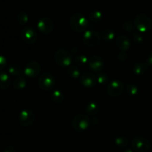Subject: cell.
I'll return each mask as SVG.
<instances>
[{
    "instance_id": "obj_27",
    "label": "cell",
    "mask_w": 152,
    "mask_h": 152,
    "mask_svg": "<svg viewBox=\"0 0 152 152\" xmlns=\"http://www.w3.org/2000/svg\"><path fill=\"white\" fill-rule=\"evenodd\" d=\"M126 90L129 96H135L138 93L137 86H135L134 84H132V83H129L126 86Z\"/></svg>"
},
{
    "instance_id": "obj_13",
    "label": "cell",
    "mask_w": 152,
    "mask_h": 152,
    "mask_svg": "<svg viewBox=\"0 0 152 152\" xmlns=\"http://www.w3.org/2000/svg\"><path fill=\"white\" fill-rule=\"evenodd\" d=\"M80 83L84 87L91 88L96 85V77L91 72H84L80 77Z\"/></svg>"
},
{
    "instance_id": "obj_24",
    "label": "cell",
    "mask_w": 152,
    "mask_h": 152,
    "mask_svg": "<svg viewBox=\"0 0 152 152\" xmlns=\"http://www.w3.org/2000/svg\"><path fill=\"white\" fill-rule=\"evenodd\" d=\"M68 74L69 75V77L74 79H77L79 77H81L80 69H79L78 66H77V65L70 66L68 70Z\"/></svg>"
},
{
    "instance_id": "obj_9",
    "label": "cell",
    "mask_w": 152,
    "mask_h": 152,
    "mask_svg": "<svg viewBox=\"0 0 152 152\" xmlns=\"http://www.w3.org/2000/svg\"><path fill=\"white\" fill-rule=\"evenodd\" d=\"M35 120V114L31 109H25L21 111L19 116V122L21 126L28 127L31 126Z\"/></svg>"
},
{
    "instance_id": "obj_31",
    "label": "cell",
    "mask_w": 152,
    "mask_h": 152,
    "mask_svg": "<svg viewBox=\"0 0 152 152\" xmlns=\"http://www.w3.org/2000/svg\"><path fill=\"white\" fill-rule=\"evenodd\" d=\"M133 39L136 43H140L143 40V37H142L141 34L135 33V34H133Z\"/></svg>"
},
{
    "instance_id": "obj_22",
    "label": "cell",
    "mask_w": 152,
    "mask_h": 152,
    "mask_svg": "<svg viewBox=\"0 0 152 152\" xmlns=\"http://www.w3.org/2000/svg\"><path fill=\"white\" fill-rule=\"evenodd\" d=\"M51 99L53 102L56 104H59L63 102L64 100V95L60 91L55 90L51 94Z\"/></svg>"
},
{
    "instance_id": "obj_3",
    "label": "cell",
    "mask_w": 152,
    "mask_h": 152,
    "mask_svg": "<svg viewBox=\"0 0 152 152\" xmlns=\"http://www.w3.org/2000/svg\"><path fill=\"white\" fill-rule=\"evenodd\" d=\"M53 58L56 63L61 67L70 66L72 62L71 54L68 50L64 49H59L56 50L53 55Z\"/></svg>"
},
{
    "instance_id": "obj_12",
    "label": "cell",
    "mask_w": 152,
    "mask_h": 152,
    "mask_svg": "<svg viewBox=\"0 0 152 152\" xmlns=\"http://www.w3.org/2000/svg\"><path fill=\"white\" fill-rule=\"evenodd\" d=\"M37 28L41 33L44 34H48L52 32L53 29V21L48 17H43L39 20Z\"/></svg>"
},
{
    "instance_id": "obj_36",
    "label": "cell",
    "mask_w": 152,
    "mask_h": 152,
    "mask_svg": "<svg viewBox=\"0 0 152 152\" xmlns=\"http://www.w3.org/2000/svg\"><path fill=\"white\" fill-rule=\"evenodd\" d=\"M123 152H133V151H132V149H126V150H125Z\"/></svg>"
},
{
    "instance_id": "obj_21",
    "label": "cell",
    "mask_w": 152,
    "mask_h": 152,
    "mask_svg": "<svg viewBox=\"0 0 152 152\" xmlns=\"http://www.w3.org/2000/svg\"><path fill=\"white\" fill-rule=\"evenodd\" d=\"M102 12L99 10H93L89 13V19L92 22H99L102 20Z\"/></svg>"
},
{
    "instance_id": "obj_25",
    "label": "cell",
    "mask_w": 152,
    "mask_h": 152,
    "mask_svg": "<svg viewBox=\"0 0 152 152\" xmlns=\"http://www.w3.org/2000/svg\"><path fill=\"white\" fill-rule=\"evenodd\" d=\"M116 145L120 148H123L127 147V145H129V139L126 137H119L116 139L115 140Z\"/></svg>"
},
{
    "instance_id": "obj_6",
    "label": "cell",
    "mask_w": 152,
    "mask_h": 152,
    "mask_svg": "<svg viewBox=\"0 0 152 152\" xmlns=\"http://www.w3.org/2000/svg\"><path fill=\"white\" fill-rule=\"evenodd\" d=\"M132 149L136 152H147L150 149L151 144L146 138L138 136L132 140Z\"/></svg>"
},
{
    "instance_id": "obj_15",
    "label": "cell",
    "mask_w": 152,
    "mask_h": 152,
    "mask_svg": "<svg viewBox=\"0 0 152 152\" xmlns=\"http://www.w3.org/2000/svg\"><path fill=\"white\" fill-rule=\"evenodd\" d=\"M130 40L126 36L120 35L116 40V45L122 51H126L130 48Z\"/></svg>"
},
{
    "instance_id": "obj_30",
    "label": "cell",
    "mask_w": 152,
    "mask_h": 152,
    "mask_svg": "<svg viewBox=\"0 0 152 152\" xmlns=\"http://www.w3.org/2000/svg\"><path fill=\"white\" fill-rule=\"evenodd\" d=\"M123 29L129 31V32H131V31H132L134 29V24L132 23V21H126V22H125L123 24Z\"/></svg>"
},
{
    "instance_id": "obj_28",
    "label": "cell",
    "mask_w": 152,
    "mask_h": 152,
    "mask_svg": "<svg viewBox=\"0 0 152 152\" xmlns=\"http://www.w3.org/2000/svg\"><path fill=\"white\" fill-rule=\"evenodd\" d=\"M17 21L21 25H24L28 22V16L25 11H20L17 14Z\"/></svg>"
},
{
    "instance_id": "obj_11",
    "label": "cell",
    "mask_w": 152,
    "mask_h": 152,
    "mask_svg": "<svg viewBox=\"0 0 152 152\" xmlns=\"http://www.w3.org/2000/svg\"><path fill=\"white\" fill-rule=\"evenodd\" d=\"M21 36L25 43L28 45H33L37 42V35L35 30L31 27H25L22 30Z\"/></svg>"
},
{
    "instance_id": "obj_5",
    "label": "cell",
    "mask_w": 152,
    "mask_h": 152,
    "mask_svg": "<svg viewBox=\"0 0 152 152\" xmlns=\"http://www.w3.org/2000/svg\"><path fill=\"white\" fill-rule=\"evenodd\" d=\"M38 85L42 90L51 91L55 86L54 77L49 72L42 73L39 77Z\"/></svg>"
},
{
    "instance_id": "obj_7",
    "label": "cell",
    "mask_w": 152,
    "mask_h": 152,
    "mask_svg": "<svg viewBox=\"0 0 152 152\" xmlns=\"http://www.w3.org/2000/svg\"><path fill=\"white\" fill-rule=\"evenodd\" d=\"M101 36L97 31L89 30L85 32L83 37V41L88 47H94L99 44Z\"/></svg>"
},
{
    "instance_id": "obj_4",
    "label": "cell",
    "mask_w": 152,
    "mask_h": 152,
    "mask_svg": "<svg viewBox=\"0 0 152 152\" xmlns=\"http://www.w3.org/2000/svg\"><path fill=\"white\" fill-rule=\"evenodd\" d=\"M91 124V120L86 114L76 115L72 120V126L77 132L87 130Z\"/></svg>"
},
{
    "instance_id": "obj_32",
    "label": "cell",
    "mask_w": 152,
    "mask_h": 152,
    "mask_svg": "<svg viewBox=\"0 0 152 152\" xmlns=\"http://www.w3.org/2000/svg\"><path fill=\"white\" fill-rule=\"evenodd\" d=\"M127 53H125L124 51L120 52V53L117 55V59H118V60L120 61V62H124V61H126V59H127Z\"/></svg>"
},
{
    "instance_id": "obj_35",
    "label": "cell",
    "mask_w": 152,
    "mask_h": 152,
    "mask_svg": "<svg viewBox=\"0 0 152 152\" xmlns=\"http://www.w3.org/2000/svg\"><path fill=\"white\" fill-rule=\"evenodd\" d=\"M148 63L152 65V51L150 53L149 56H148Z\"/></svg>"
},
{
    "instance_id": "obj_34",
    "label": "cell",
    "mask_w": 152,
    "mask_h": 152,
    "mask_svg": "<svg viewBox=\"0 0 152 152\" xmlns=\"http://www.w3.org/2000/svg\"><path fill=\"white\" fill-rule=\"evenodd\" d=\"M3 152H16V149H15V148L13 146L8 145V146H7L4 148V151Z\"/></svg>"
},
{
    "instance_id": "obj_8",
    "label": "cell",
    "mask_w": 152,
    "mask_h": 152,
    "mask_svg": "<svg viewBox=\"0 0 152 152\" xmlns=\"http://www.w3.org/2000/svg\"><path fill=\"white\" fill-rule=\"evenodd\" d=\"M124 90V85L120 80H114L107 86V93L111 97L120 96Z\"/></svg>"
},
{
    "instance_id": "obj_17",
    "label": "cell",
    "mask_w": 152,
    "mask_h": 152,
    "mask_svg": "<svg viewBox=\"0 0 152 152\" xmlns=\"http://www.w3.org/2000/svg\"><path fill=\"white\" fill-rule=\"evenodd\" d=\"M101 38L105 42H111L114 38V32L111 28H105L101 31Z\"/></svg>"
},
{
    "instance_id": "obj_23",
    "label": "cell",
    "mask_w": 152,
    "mask_h": 152,
    "mask_svg": "<svg viewBox=\"0 0 152 152\" xmlns=\"http://www.w3.org/2000/svg\"><path fill=\"white\" fill-rule=\"evenodd\" d=\"M8 72L10 75L14 76V77H19L22 73L21 67L17 64H12L9 66Z\"/></svg>"
},
{
    "instance_id": "obj_26",
    "label": "cell",
    "mask_w": 152,
    "mask_h": 152,
    "mask_svg": "<svg viewBox=\"0 0 152 152\" xmlns=\"http://www.w3.org/2000/svg\"><path fill=\"white\" fill-rule=\"evenodd\" d=\"M88 60L87 56L83 54H79L75 57V63L79 66H84L86 64L88 63Z\"/></svg>"
},
{
    "instance_id": "obj_10",
    "label": "cell",
    "mask_w": 152,
    "mask_h": 152,
    "mask_svg": "<svg viewBox=\"0 0 152 152\" xmlns=\"http://www.w3.org/2000/svg\"><path fill=\"white\" fill-rule=\"evenodd\" d=\"M40 72H41V66L38 62H35V61L28 62L25 66V71H24L25 77L32 79L38 77Z\"/></svg>"
},
{
    "instance_id": "obj_29",
    "label": "cell",
    "mask_w": 152,
    "mask_h": 152,
    "mask_svg": "<svg viewBox=\"0 0 152 152\" xmlns=\"http://www.w3.org/2000/svg\"><path fill=\"white\" fill-rule=\"evenodd\" d=\"M96 77V82H97L98 83H99V84L105 85L108 83V75H107L105 73L99 72Z\"/></svg>"
},
{
    "instance_id": "obj_33",
    "label": "cell",
    "mask_w": 152,
    "mask_h": 152,
    "mask_svg": "<svg viewBox=\"0 0 152 152\" xmlns=\"http://www.w3.org/2000/svg\"><path fill=\"white\" fill-rule=\"evenodd\" d=\"M6 63H7V61H6V59L3 56H1L0 57V68L1 70L4 68V66L6 65Z\"/></svg>"
},
{
    "instance_id": "obj_2",
    "label": "cell",
    "mask_w": 152,
    "mask_h": 152,
    "mask_svg": "<svg viewBox=\"0 0 152 152\" xmlns=\"http://www.w3.org/2000/svg\"><path fill=\"white\" fill-rule=\"evenodd\" d=\"M135 27L140 32L145 33L149 31L152 26L151 19L145 13L138 14L134 21Z\"/></svg>"
},
{
    "instance_id": "obj_16",
    "label": "cell",
    "mask_w": 152,
    "mask_h": 152,
    "mask_svg": "<svg viewBox=\"0 0 152 152\" xmlns=\"http://www.w3.org/2000/svg\"><path fill=\"white\" fill-rule=\"evenodd\" d=\"M11 84V80L7 73L1 71L0 74V87L1 90H5L8 88Z\"/></svg>"
},
{
    "instance_id": "obj_19",
    "label": "cell",
    "mask_w": 152,
    "mask_h": 152,
    "mask_svg": "<svg viewBox=\"0 0 152 152\" xmlns=\"http://www.w3.org/2000/svg\"><path fill=\"white\" fill-rule=\"evenodd\" d=\"M99 106L96 102H91L86 107V112L91 116H94L99 112Z\"/></svg>"
},
{
    "instance_id": "obj_18",
    "label": "cell",
    "mask_w": 152,
    "mask_h": 152,
    "mask_svg": "<svg viewBox=\"0 0 152 152\" xmlns=\"http://www.w3.org/2000/svg\"><path fill=\"white\" fill-rule=\"evenodd\" d=\"M148 65L144 62H138L134 65L133 71L135 74L137 75H142V74H145L148 70Z\"/></svg>"
},
{
    "instance_id": "obj_1",
    "label": "cell",
    "mask_w": 152,
    "mask_h": 152,
    "mask_svg": "<svg viewBox=\"0 0 152 152\" xmlns=\"http://www.w3.org/2000/svg\"><path fill=\"white\" fill-rule=\"evenodd\" d=\"M71 28L77 33H83L88 26V20L82 13H76L71 16L70 19Z\"/></svg>"
},
{
    "instance_id": "obj_20",
    "label": "cell",
    "mask_w": 152,
    "mask_h": 152,
    "mask_svg": "<svg viewBox=\"0 0 152 152\" xmlns=\"http://www.w3.org/2000/svg\"><path fill=\"white\" fill-rule=\"evenodd\" d=\"M13 88L16 90H22L24 89L26 86V80H25V77H18L16 80H14L13 83Z\"/></svg>"
},
{
    "instance_id": "obj_14",
    "label": "cell",
    "mask_w": 152,
    "mask_h": 152,
    "mask_svg": "<svg viewBox=\"0 0 152 152\" xmlns=\"http://www.w3.org/2000/svg\"><path fill=\"white\" fill-rule=\"evenodd\" d=\"M88 65L90 69L94 72H101L104 66V62L102 57L98 55L91 56L88 60Z\"/></svg>"
}]
</instances>
